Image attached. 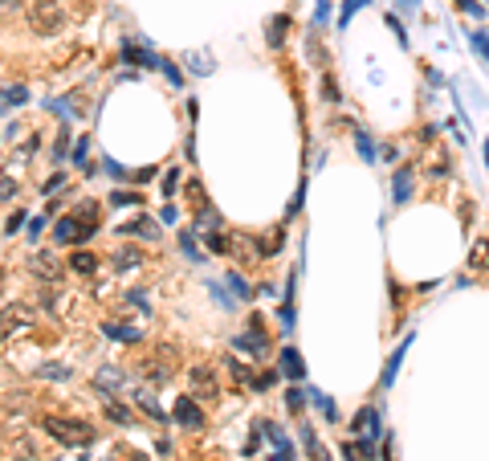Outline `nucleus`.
<instances>
[{
    "label": "nucleus",
    "instance_id": "obj_21",
    "mask_svg": "<svg viewBox=\"0 0 489 461\" xmlns=\"http://www.w3.org/2000/svg\"><path fill=\"white\" fill-rule=\"evenodd\" d=\"M187 66H192V73L204 78V73H212V57L208 53H187Z\"/></svg>",
    "mask_w": 489,
    "mask_h": 461
},
{
    "label": "nucleus",
    "instance_id": "obj_20",
    "mask_svg": "<svg viewBox=\"0 0 489 461\" xmlns=\"http://www.w3.org/2000/svg\"><path fill=\"white\" fill-rule=\"evenodd\" d=\"M196 225H200V233H212V229H220V217L212 213L208 204H200V217H196Z\"/></svg>",
    "mask_w": 489,
    "mask_h": 461
},
{
    "label": "nucleus",
    "instance_id": "obj_36",
    "mask_svg": "<svg viewBox=\"0 0 489 461\" xmlns=\"http://www.w3.org/2000/svg\"><path fill=\"white\" fill-rule=\"evenodd\" d=\"M86 151H90V143L78 139V147H73V164H86Z\"/></svg>",
    "mask_w": 489,
    "mask_h": 461
},
{
    "label": "nucleus",
    "instance_id": "obj_29",
    "mask_svg": "<svg viewBox=\"0 0 489 461\" xmlns=\"http://www.w3.org/2000/svg\"><path fill=\"white\" fill-rule=\"evenodd\" d=\"M359 155H363L367 164H371V159H375V147H371V139H367L363 131H359Z\"/></svg>",
    "mask_w": 489,
    "mask_h": 461
},
{
    "label": "nucleus",
    "instance_id": "obj_17",
    "mask_svg": "<svg viewBox=\"0 0 489 461\" xmlns=\"http://www.w3.org/2000/svg\"><path fill=\"white\" fill-rule=\"evenodd\" d=\"M180 249H184L187 262H204V253H200V245H196V237L187 233V229H180Z\"/></svg>",
    "mask_w": 489,
    "mask_h": 461
},
{
    "label": "nucleus",
    "instance_id": "obj_15",
    "mask_svg": "<svg viewBox=\"0 0 489 461\" xmlns=\"http://www.w3.org/2000/svg\"><path fill=\"white\" fill-rule=\"evenodd\" d=\"M102 331H106V339H122V343H139L143 339L139 331H135V327H127V322H106Z\"/></svg>",
    "mask_w": 489,
    "mask_h": 461
},
{
    "label": "nucleus",
    "instance_id": "obj_26",
    "mask_svg": "<svg viewBox=\"0 0 489 461\" xmlns=\"http://www.w3.org/2000/svg\"><path fill=\"white\" fill-rule=\"evenodd\" d=\"M285 404H290L294 413H302V404H306V392H302V388H290V392H285Z\"/></svg>",
    "mask_w": 489,
    "mask_h": 461
},
{
    "label": "nucleus",
    "instance_id": "obj_22",
    "mask_svg": "<svg viewBox=\"0 0 489 461\" xmlns=\"http://www.w3.org/2000/svg\"><path fill=\"white\" fill-rule=\"evenodd\" d=\"M343 458H347V461H367V458H371V441H359V445H347V449H343Z\"/></svg>",
    "mask_w": 489,
    "mask_h": 461
},
{
    "label": "nucleus",
    "instance_id": "obj_30",
    "mask_svg": "<svg viewBox=\"0 0 489 461\" xmlns=\"http://www.w3.org/2000/svg\"><path fill=\"white\" fill-rule=\"evenodd\" d=\"M399 355H404V347H399L396 355H392V360H388V371H383V384H392V380H396V367H399Z\"/></svg>",
    "mask_w": 489,
    "mask_h": 461
},
{
    "label": "nucleus",
    "instance_id": "obj_12",
    "mask_svg": "<svg viewBox=\"0 0 489 461\" xmlns=\"http://www.w3.org/2000/svg\"><path fill=\"white\" fill-rule=\"evenodd\" d=\"M350 429H355V433H367V437H375V433H379V413H375V409H363V413L355 416V425H350Z\"/></svg>",
    "mask_w": 489,
    "mask_h": 461
},
{
    "label": "nucleus",
    "instance_id": "obj_19",
    "mask_svg": "<svg viewBox=\"0 0 489 461\" xmlns=\"http://www.w3.org/2000/svg\"><path fill=\"white\" fill-rule=\"evenodd\" d=\"M135 404H139V409H147V413L155 416V420H163L160 404H155V396H151V392H147V388H139V392H135Z\"/></svg>",
    "mask_w": 489,
    "mask_h": 461
},
{
    "label": "nucleus",
    "instance_id": "obj_23",
    "mask_svg": "<svg viewBox=\"0 0 489 461\" xmlns=\"http://www.w3.org/2000/svg\"><path fill=\"white\" fill-rule=\"evenodd\" d=\"M306 449H310V458H314V461H330V453H326V449H323V441L314 437L310 429H306Z\"/></svg>",
    "mask_w": 489,
    "mask_h": 461
},
{
    "label": "nucleus",
    "instance_id": "obj_42",
    "mask_svg": "<svg viewBox=\"0 0 489 461\" xmlns=\"http://www.w3.org/2000/svg\"><path fill=\"white\" fill-rule=\"evenodd\" d=\"M0 286H4V274H0Z\"/></svg>",
    "mask_w": 489,
    "mask_h": 461
},
{
    "label": "nucleus",
    "instance_id": "obj_2",
    "mask_svg": "<svg viewBox=\"0 0 489 461\" xmlns=\"http://www.w3.org/2000/svg\"><path fill=\"white\" fill-rule=\"evenodd\" d=\"M29 24H33V33H57L62 24H66V4L62 0H29Z\"/></svg>",
    "mask_w": 489,
    "mask_h": 461
},
{
    "label": "nucleus",
    "instance_id": "obj_7",
    "mask_svg": "<svg viewBox=\"0 0 489 461\" xmlns=\"http://www.w3.org/2000/svg\"><path fill=\"white\" fill-rule=\"evenodd\" d=\"M29 269H33V274H37V278H41V282H57V278H62V262H57V257H53V253H33V262H29Z\"/></svg>",
    "mask_w": 489,
    "mask_h": 461
},
{
    "label": "nucleus",
    "instance_id": "obj_28",
    "mask_svg": "<svg viewBox=\"0 0 489 461\" xmlns=\"http://www.w3.org/2000/svg\"><path fill=\"white\" fill-rule=\"evenodd\" d=\"M139 200H143L139 192H111V204H115V208L118 204H139Z\"/></svg>",
    "mask_w": 489,
    "mask_h": 461
},
{
    "label": "nucleus",
    "instance_id": "obj_35",
    "mask_svg": "<svg viewBox=\"0 0 489 461\" xmlns=\"http://www.w3.org/2000/svg\"><path fill=\"white\" fill-rule=\"evenodd\" d=\"M187 196H192V204H196V208H200V204H204V188H200V184H196V180H192V184H187Z\"/></svg>",
    "mask_w": 489,
    "mask_h": 461
},
{
    "label": "nucleus",
    "instance_id": "obj_33",
    "mask_svg": "<svg viewBox=\"0 0 489 461\" xmlns=\"http://www.w3.org/2000/svg\"><path fill=\"white\" fill-rule=\"evenodd\" d=\"M21 225H24V213L17 208V213L8 217V225H4V233H13V237H17V229H21Z\"/></svg>",
    "mask_w": 489,
    "mask_h": 461
},
{
    "label": "nucleus",
    "instance_id": "obj_9",
    "mask_svg": "<svg viewBox=\"0 0 489 461\" xmlns=\"http://www.w3.org/2000/svg\"><path fill=\"white\" fill-rule=\"evenodd\" d=\"M94 388L98 392H118L122 388V371H118V367H98V371H94Z\"/></svg>",
    "mask_w": 489,
    "mask_h": 461
},
{
    "label": "nucleus",
    "instance_id": "obj_40",
    "mask_svg": "<svg viewBox=\"0 0 489 461\" xmlns=\"http://www.w3.org/2000/svg\"><path fill=\"white\" fill-rule=\"evenodd\" d=\"M62 184H66V180H62V176H53V180H45V196H49V192H57V188H62Z\"/></svg>",
    "mask_w": 489,
    "mask_h": 461
},
{
    "label": "nucleus",
    "instance_id": "obj_25",
    "mask_svg": "<svg viewBox=\"0 0 489 461\" xmlns=\"http://www.w3.org/2000/svg\"><path fill=\"white\" fill-rule=\"evenodd\" d=\"M106 416H111V420H118V425H131V413H127L122 404H115V400L106 404Z\"/></svg>",
    "mask_w": 489,
    "mask_h": 461
},
{
    "label": "nucleus",
    "instance_id": "obj_38",
    "mask_svg": "<svg viewBox=\"0 0 489 461\" xmlns=\"http://www.w3.org/2000/svg\"><path fill=\"white\" fill-rule=\"evenodd\" d=\"M24 0H0V17H8V13H17Z\"/></svg>",
    "mask_w": 489,
    "mask_h": 461
},
{
    "label": "nucleus",
    "instance_id": "obj_39",
    "mask_svg": "<svg viewBox=\"0 0 489 461\" xmlns=\"http://www.w3.org/2000/svg\"><path fill=\"white\" fill-rule=\"evenodd\" d=\"M473 49H481V53L489 57V37L486 33H473Z\"/></svg>",
    "mask_w": 489,
    "mask_h": 461
},
{
    "label": "nucleus",
    "instance_id": "obj_8",
    "mask_svg": "<svg viewBox=\"0 0 489 461\" xmlns=\"http://www.w3.org/2000/svg\"><path fill=\"white\" fill-rule=\"evenodd\" d=\"M66 266H70L78 278H94V274H98V257H94L90 249H78V253H70Z\"/></svg>",
    "mask_w": 489,
    "mask_h": 461
},
{
    "label": "nucleus",
    "instance_id": "obj_3",
    "mask_svg": "<svg viewBox=\"0 0 489 461\" xmlns=\"http://www.w3.org/2000/svg\"><path fill=\"white\" fill-rule=\"evenodd\" d=\"M33 327H37V311L29 302H8L0 311V335H24Z\"/></svg>",
    "mask_w": 489,
    "mask_h": 461
},
{
    "label": "nucleus",
    "instance_id": "obj_27",
    "mask_svg": "<svg viewBox=\"0 0 489 461\" xmlns=\"http://www.w3.org/2000/svg\"><path fill=\"white\" fill-rule=\"evenodd\" d=\"M17 196V180L13 176H0V200H13Z\"/></svg>",
    "mask_w": 489,
    "mask_h": 461
},
{
    "label": "nucleus",
    "instance_id": "obj_14",
    "mask_svg": "<svg viewBox=\"0 0 489 461\" xmlns=\"http://www.w3.org/2000/svg\"><path fill=\"white\" fill-rule=\"evenodd\" d=\"M392 200H396V204H404V200H408V196H412V171L408 168H399L396 171V180H392Z\"/></svg>",
    "mask_w": 489,
    "mask_h": 461
},
{
    "label": "nucleus",
    "instance_id": "obj_5",
    "mask_svg": "<svg viewBox=\"0 0 489 461\" xmlns=\"http://www.w3.org/2000/svg\"><path fill=\"white\" fill-rule=\"evenodd\" d=\"M90 233H98L94 225H82L78 217H62L57 220V229H53V241L57 245H78V241H86Z\"/></svg>",
    "mask_w": 489,
    "mask_h": 461
},
{
    "label": "nucleus",
    "instance_id": "obj_10",
    "mask_svg": "<svg viewBox=\"0 0 489 461\" xmlns=\"http://www.w3.org/2000/svg\"><path fill=\"white\" fill-rule=\"evenodd\" d=\"M118 233H135V237H147V241H155V237H160V229H155V220H151V217L127 220V225H118Z\"/></svg>",
    "mask_w": 489,
    "mask_h": 461
},
{
    "label": "nucleus",
    "instance_id": "obj_1",
    "mask_svg": "<svg viewBox=\"0 0 489 461\" xmlns=\"http://www.w3.org/2000/svg\"><path fill=\"white\" fill-rule=\"evenodd\" d=\"M41 429H45L57 445H66V449H82V445H90L94 441L90 425H86V420H70V416H45Z\"/></svg>",
    "mask_w": 489,
    "mask_h": 461
},
{
    "label": "nucleus",
    "instance_id": "obj_32",
    "mask_svg": "<svg viewBox=\"0 0 489 461\" xmlns=\"http://www.w3.org/2000/svg\"><path fill=\"white\" fill-rule=\"evenodd\" d=\"M310 400H314V404H318V409H323L326 416H334V404H330V400H326L323 392H314V388H310Z\"/></svg>",
    "mask_w": 489,
    "mask_h": 461
},
{
    "label": "nucleus",
    "instance_id": "obj_37",
    "mask_svg": "<svg viewBox=\"0 0 489 461\" xmlns=\"http://www.w3.org/2000/svg\"><path fill=\"white\" fill-rule=\"evenodd\" d=\"M323 94H326V102H339V90H334V82H330V78H323Z\"/></svg>",
    "mask_w": 489,
    "mask_h": 461
},
{
    "label": "nucleus",
    "instance_id": "obj_18",
    "mask_svg": "<svg viewBox=\"0 0 489 461\" xmlns=\"http://www.w3.org/2000/svg\"><path fill=\"white\" fill-rule=\"evenodd\" d=\"M24 98H29V90H24V86H8V90H0V111H8V106H21Z\"/></svg>",
    "mask_w": 489,
    "mask_h": 461
},
{
    "label": "nucleus",
    "instance_id": "obj_4",
    "mask_svg": "<svg viewBox=\"0 0 489 461\" xmlns=\"http://www.w3.org/2000/svg\"><path fill=\"white\" fill-rule=\"evenodd\" d=\"M187 384H192V396H196V400H216V392H220L216 371H212L208 364H192L187 367Z\"/></svg>",
    "mask_w": 489,
    "mask_h": 461
},
{
    "label": "nucleus",
    "instance_id": "obj_41",
    "mask_svg": "<svg viewBox=\"0 0 489 461\" xmlns=\"http://www.w3.org/2000/svg\"><path fill=\"white\" fill-rule=\"evenodd\" d=\"M486 164H489V143H486Z\"/></svg>",
    "mask_w": 489,
    "mask_h": 461
},
{
    "label": "nucleus",
    "instance_id": "obj_13",
    "mask_svg": "<svg viewBox=\"0 0 489 461\" xmlns=\"http://www.w3.org/2000/svg\"><path fill=\"white\" fill-rule=\"evenodd\" d=\"M281 371H285V376H290V380H302V355H298V351H294V347H285V351H281Z\"/></svg>",
    "mask_w": 489,
    "mask_h": 461
},
{
    "label": "nucleus",
    "instance_id": "obj_6",
    "mask_svg": "<svg viewBox=\"0 0 489 461\" xmlns=\"http://www.w3.org/2000/svg\"><path fill=\"white\" fill-rule=\"evenodd\" d=\"M171 416H176L184 429H204V409H200V400H196V396H180V400H176V409H171Z\"/></svg>",
    "mask_w": 489,
    "mask_h": 461
},
{
    "label": "nucleus",
    "instance_id": "obj_24",
    "mask_svg": "<svg viewBox=\"0 0 489 461\" xmlns=\"http://www.w3.org/2000/svg\"><path fill=\"white\" fill-rule=\"evenodd\" d=\"M269 461H294V449H290V441L281 437V441H274V458Z\"/></svg>",
    "mask_w": 489,
    "mask_h": 461
},
{
    "label": "nucleus",
    "instance_id": "obj_11",
    "mask_svg": "<svg viewBox=\"0 0 489 461\" xmlns=\"http://www.w3.org/2000/svg\"><path fill=\"white\" fill-rule=\"evenodd\" d=\"M469 266L477 269V274L489 269V237H477V241H473V249H469Z\"/></svg>",
    "mask_w": 489,
    "mask_h": 461
},
{
    "label": "nucleus",
    "instance_id": "obj_16",
    "mask_svg": "<svg viewBox=\"0 0 489 461\" xmlns=\"http://www.w3.org/2000/svg\"><path fill=\"white\" fill-rule=\"evenodd\" d=\"M139 249H122V253H115V269L118 274H131V269H139Z\"/></svg>",
    "mask_w": 489,
    "mask_h": 461
},
{
    "label": "nucleus",
    "instance_id": "obj_31",
    "mask_svg": "<svg viewBox=\"0 0 489 461\" xmlns=\"http://www.w3.org/2000/svg\"><path fill=\"white\" fill-rule=\"evenodd\" d=\"M229 286H233V290L241 294V298H249V282H245L241 274H229Z\"/></svg>",
    "mask_w": 489,
    "mask_h": 461
},
{
    "label": "nucleus",
    "instance_id": "obj_43",
    "mask_svg": "<svg viewBox=\"0 0 489 461\" xmlns=\"http://www.w3.org/2000/svg\"><path fill=\"white\" fill-rule=\"evenodd\" d=\"M0 339H4V335H0Z\"/></svg>",
    "mask_w": 489,
    "mask_h": 461
},
{
    "label": "nucleus",
    "instance_id": "obj_34",
    "mask_svg": "<svg viewBox=\"0 0 489 461\" xmlns=\"http://www.w3.org/2000/svg\"><path fill=\"white\" fill-rule=\"evenodd\" d=\"M176 184H180V171H167V176H163V196L176 192Z\"/></svg>",
    "mask_w": 489,
    "mask_h": 461
}]
</instances>
